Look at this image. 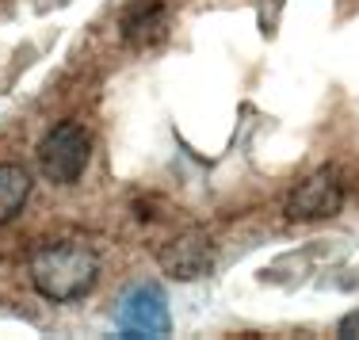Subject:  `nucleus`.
Returning a JSON list of instances; mask_svg holds the SVG:
<instances>
[{
  "instance_id": "obj_2",
  "label": "nucleus",
  "mask_w": 359,
  "mask_h": 340,
  "mask_svg": "<svg viewBox=\"0 0 359 340\" xmlns=\"http://www.w3.org/2000/svg\"><path fill=\"white\" fill-rule=\"evenodd\" d=\"M92 138L81 123H57L39 142V168L50 184H76L88 168Z\"/></svg>"
},
{
  "instance_id": "obj_4",
  "label": "nucleus",
  "mask_w": 359,
  "mask_h": 340,
  "mask_svg": "<svg viewBox=\"0 0 359 340\" xmlns=\"http://www.w3.org/2000/svg\"><path fill=\"white\" fill-rule=\"evenodd\" d=\"M340 207H344V184L332 168H318L302 184H294L287 195L290 222H321V218H332Z\"/></svg>"
},
{
  "instance_id": "obj_1",
  "label": "nucleus",
  "mask_w": 359,
  "mask_h": 340,
  "mask_svg": "<svg viewBox=\"0 0 359 340\" xmlns=\"http://www.w3.org/2000/svg\"><path fill=\"white\" fill-rule=\"evenodd\" d=\"M100 257L84 241H46L31 252V287L50 302H73L96 287Z\"/></svg>"
},
{
  "instance_id": "obj_6",
  "label": "nucleus",
  "mask_w": 359,
  "mask_h": 340,
  "mask_svg": "<svg viewBox=\"0 0 359 340\" xmlns=\"http://www.w3.org/2000/svg\"><path fill=\"white\" fill-rule=\"evenodd\" d=\"M31 199V172L23 165H0V226L12 222Z\"/></svg>"
},
{
  "instance_id": "obj_3",
  "label": "nucleus",
  "mask_w": 359,
  "mask_h": 340,
  "mask_svg": "<svg viewBox=\"0 0 359 340\" xmlns=\"http://www.w3.org/2000/svg\"><path fill=\"white\" fill-rule=\"evenodd\" d=\"M118 333L138 340V336H168L172 333V318H168V302L161 287H130L118 299Z\"/></svg>"
},
{
  "instance_id": "obj_7",
  "label": "nucleus",
  "mask_w": 359,
  "mask_h": 340,
  "mask_svg": "<svg viewBox=\"0 0 359 340\" xmlns=\"http://www.w3.org/2000/svg\"><path fill=\"white\" fill-rule=\"evenodd\" d=\"M337 333H340V340H359V310H352L348 318H340Z\"/></svg>"
},
{
  "instance_id": "obj_5",
  "label": "nucleus",
  "mask_w": 359,
  "mask_h": 340,
  "mask_svg": "<svg viewBox=\"0 0 359 340\" xmlns=\"http://www.w3.org/2000/svg\"><path fill=\"white\" fill-rule=\"evenodd\" d=\"M157 260L172 279L191 283V279L210 276V268H215V249H210V241L203 233H180L157 252Z\"/></svg>"
}]
</instances>
